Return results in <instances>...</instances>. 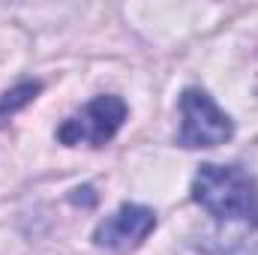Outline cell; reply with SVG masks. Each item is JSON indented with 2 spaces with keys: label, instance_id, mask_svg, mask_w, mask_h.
Segmentation results:
<instances>
[{
  "label": "cell",
  "instance_id": "3",
  "mask_svg": "<svg viewBox=\"0 0 258 255\" xmlns=\"http://www.w3.org/2000/svg\"><path fill=\"white\" fill-rule=\"evenodd\" d=\"M126 102L114 93H102L96 99H90L78 114L66 117L63 123L57 126V141L66 147H78V144H87V147H105L120 126L126 123Z\"/></svg>",
  "mask_w": 258,
  "mask_h": 255
},
{
  "label": "cell",
  "instance_id": "6",
  "mask_svg": "<svg viewBox=\"0 0 258 255\" xmlns=\"http://www.w3.org/2000/svg\"><path fill=\"white\" fill-rule=\"evenodd\" d=\"M39 90H42L39 81H21V84L3 90V93H0V126H3L12 114H18L21 108H27V105L39 96Z\"/></svg>",
  "mask_w": 258,
  "mask_h": 255
},
{
  "label": "cell",
  "instance_id": "4",
  "mask_svg": "<svg viewBox=\"0 0 258 255\" xmlns=\"http://www.w3.org/2000/svg\"><path fill=\"white\" fill-rule=\"evenodd\" d=\"M156 228V213L144 204H120L93 228V246L108 252L138 249Z\"/></svg>",
  "mask_w": 258,
  "mask_h": 255
},
{
  "label": "cell",
  "instance_id": "1",
  "mask_svg": "<svg viewBox=\"0 0 258 255\" xmlns=\"http://www.w3.org/2000/svg\"><path fill=\"white\" fill-rule=\"evenodd\" d=\"M192 201L219 222L249 225L258 219V180L240 165L204 162L192 177Z\"/></svg>",
  "mask_w": 258,
  "mask_h": 255
},
{
  "label": "cell",
  "instance_id": "5",
  "mask_svg": "<svg viewBox=\"0 0 258 255\" xmlns=\"http://www.w3.org/2000/svg\"><path fill=\"white\" fill-rule=\"evenodd\" d=\"M195 246L207 255H258V219L249 222L243 231L201 234Z\"/></svg>",
  "mask_w": 258,
  "mask_h": 255
},
{
  "label": "cell",
  "instance_id": "7",
  "mask_svg": "<svg viewBox=\"0 0 258 255\" xmlns=\"http://www.w3.org/2000/svg\"><path fill=\"white\" fill-rule=\"evenodd\" d=\"M69 201H72V204H84V207H93V204H96V192H93V186H78V189H72Z\"/></svg>",
  "mask_w": 258,
  "mask_h": 255
},
{
  "label": "cell",
  "instance_id": "2",
  "mask_svg": "<svg viewBox=\"0 0 258 255\" xmlns=\"http://www.w3.org/2000/svg\"><path fill=\"white\" fill-rule=\"evenodd\" d=\"M234 138V120L213 102V96L201 87H186L180 93V132L177 144L186 150L219 147Z\"/></svg>",
  "mask_w": 258,
  "mask_h": 255
}]
</instances>
